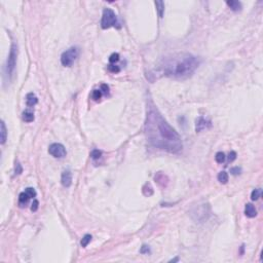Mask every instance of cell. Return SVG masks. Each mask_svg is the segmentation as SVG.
Instances as JSON below:
<instances>
[{
	"instance_id": "obj_1",
	"label": "cell",
	"mask_w": 263,
	"mask_h": 263,
	"mask_svg": "<svg viewBox=\"0 0 263 263\" xmlns=\"http://www.w3.org/2000/svg\"><path fill=\"white\" fill-rule=\"evenodd\" d=\"M144 129L148 143L152 147L170 153H178L182 150L180 135L154 107H150L147 111Z\"/></svg>"
},
{
	"instance_id": "obj_2",
	"label": "cell",
	"mask_w": 263,
	"mask_h": 263,
	"mask_svg": "<svg viewBox=\"0 0 263 263\" xmlns=\"http://www.w3.org/2000/svg\"><path fill=\"white\" fill-rule=\"evenodd\" d=\"M199 65L195 56L188 53H179L167 57L160 65L161 72L168 77L186 79L190 77Z\"/></svg>"
},
{
	"instance_id": "obj_3",
	"label": "cell",
	"mask_w": 263,
	"mask_h": 263,
	"mask_svg": "<svg viewBox=\"0 0 263 263\" xmlns=\"http://www.w3.org/2000/svg\"><path fill=\"white\" fill-rule=\"evenodd\" d=\"M18 53H19V48L18 44L16 42H12V46H10L9 55L6 60L5 64V75L7 77H12V74L14 72V69L17 66V59H18Z\"/></svg>"
},
{
	"instance_id": "obj_4",
	"label": "cell",
	"mask_w": 263,
	"mask_h": 263,
	"mask_svg": "<svg viewBox=\"0 0 263 263\" xmlns=\"http://www.w3.org/2000/svg\"><path fill=\"white\" fill-rule=\"evenodd\" d=\"M101 27L103 29H108L110 27H117L119 28V23H118L117 17L115 12L110 8H105L103 10L102 20H101Z\"/></svg>"
},
{
	"instance_id": "obj_5",
	"label": "cell",
	"mask_w": 263,
	"mask_h": 263,
	"mask_svg": "<svg viewBox=\"0 0 263 263\" xmlns=\"http://www.w3.org/2000/svg\"><path fill=\"white\" fill-rule=\"evenodd\" d=\"M79 56V48L76 46H72L69 49L64 51L61 56V63L65 67H71Z\"/></svg>"
},
{
	"instance_id": "obj_6",
	"label": "cell",
	"mask_w": 263,
	"mask_h": 263,
	"mask_svg": "<svg viewBox=\"0 0 263 263\" xmlns=\"http://www.w3.org/2000/svg\"><path fill=\"white\" fill-rule=\"evenodd\" d=\"M48 153L51 156L56 157V158H63V157L66 156L67 151L64 145L60 143H53L48 147Z\"/></svg>"
},
{
	"instance_id": "obj_7",
	"label": "cell",
	"mask_w": 263,
	"mask_h": 263,
	"mask_svg": "<svg viewBox=\"0 0 263 263\" xmlns=\"http://www.w3.org/2000/svg\"><path fill=\"white\" fill-rule=\"evenodd\" d=\"M211 126H212L211 120L206 119V118L202 117V116H199L197 119V122H195V131H197V133H199V132L204 130H208Z\"/></svg>"
},
{
	"instance_id": "obj_8",
	"label": "cell",
	"mask_w": 263,
	"mask_h": 263,
	"mask_svg": "<svg viewBox=\"0 0 263 263\" xmlns=\"http://www.w3.org/2000/svg\"><path fill=\"white\" fill-rule=\"evenodd\" d=\"M61 182L64 187H70L72 184V173L70 171H64L61 176Z\"/></svg>"
},
{
	"instance_id": "obj_9",
	"label": "cell",
	"mask_w": 263,
	"mask_h": 263,
	"mask_svg": "<svg viewBox=\"0 0 263 263\" xmlns=\"http://www.w3.org/2000/svg\"><path fill=\"white\" fill-rule=\"evenodd\" d=\"M245 214L249 218H254L257 216V211L252 204H247L245 207Z\"/></svg>"
},
{
	"instance_id": "obj_10",
	"label": "cell",
	"mask_w": 263,
	"mask_h": 263,
	"mask_svg": "<svg viewBox=\"0 0 263 263\" xmlns=\"http://www.w3.org/2000/svg\"><path fill=\"white\" fill-rule=\"evenodd\" d=\"M37 103H38V99L37 97L35 96V94H33V92L27 94V96H26V104H27V106L33 107L35 106Z\"/></svg>"
},
{
	"instance_id": "obj_11",
	"label": "cell",
	"mask_w": 263,
	"mask_h": 263,
	"mask_svg": "<svg viewBox=\"0 0 263 263\" xmlns=\"http://www.w3.org/2000/svg\"><path fill=\"white\" fill-rule=\"evenodd\" d=\"M226 4H227V5L231 8V10H233V12H238V10H241V7H243V5H241V2L240 1H236V0H230V1H227V2H226Z\"/></svg>"
},
{
	"instance_id": "obj_12",
	"label": "cell",
	"mask_w": 263,
	"mask_h": 263,
	"mask_svg": "<svg viewBox=\"0 0 263 263\" xmlns=\"http://www.w3.org/2000/svg\"><path fill=\"white\" fill-rule=\"evenodd\" d=\"M6 138H7V131H6L5 122L2 120V121H1V129H0V142H1V144L5 143Z\"/></svg>"
},
{
	"instance_id": "obj_13",
	"label": "cell",
	"mask_w": 263,
	"mask_h": 263,
	"mask_svg": "<svg viewBox=\"0 0 263 263\" xmlns=\"http://www.w3.org/2000/svg\"><path fill=\"white\" fill-rule=\"evenodd\" d=\"M29 199H30V197L25 192V191L21 193L20 197H19V204H20V207H22V208L23 207H26L25 204H28Z\"/></svg>"
},
{
	"instance_id": "obj_14",
	"label": "cell",
	"mask_w": 263,
	"mask_h": 263,
	"mask_svg": "<svg viewBox=\"0 0 263 263\" xmlns=\"http://www.w3.org/2000/svg\"><path fill=\"white\" fill-rule=\"evenodd\" d=\"M155 5H156V10L158 12L159 18H163V12H165V3L163 1H155Z\"/></svg>"
},
{
	"instance_id": "obj_15",
	"label": "cell",
	"mask_w": 263,
	"mask_h": 263,
	"mask_svg": "<svg viewBox=\"0 0 263 263\" xmlns=\"http://www.w3.org/2000/svg\"><path fill=\"white\" fill-rule=\"evenodd\" d=\"M218 181L221 184H226L228 182V174L225 171L220 172L218 175Z\"/></svg>"
},
{
	"instance_id": "obj_16",
	"label": "cell",
	"mask_w": 263,
	"mask_h": 263,
	"mask_svg": "<svg viewBox=\"0 0 263 263\" xmlns=\"http://www.w3.org/2000/svg\"><path fill=\"white\" fill-rule=\"evenodd\" d=\"M23 120L26 122H32L34 120V114L30 111H25L23 113Z\"/></svg>"
},
{
	"instance_id": "obj_17",
	"label": "cell",
	"mask_w": 263,
	"mask_h": 263,
	"mask_svg": "<svg viewBox=\"0 0 263 263\" xmlns=\"http://www.w3.org/2000/svg\"><path fill=\"white\" fill-rule=\"evenodd\" d=\"M261 194H262V190H261V188L254 189V190L252 191V193H251V198H252V200H257V199H259V198L261 197Z\"/></svg>"
},
{
	"instance_id": "obj_18",
	"label": "cell",
	"mask_w": 263,
	"mask_h": 263,
	"mask_svg": "<svg viewBox=\"0 0 263 263\" xmlns=\"http://www.w3.org/2000/svg\"><path fill=\"white\" fill-rule=\"evenodd\" d=\"M90 241H92V236L90 234H85V236L82 238V240H81L80 241V245L82 248H85L88 245V243H90Z\"/></svg>"
},
{
	"instance_id": "obj_19",
	"label": "cell",
	"mask_w": 263,
	"mask_h": 263,
	"mask_svg": "<svg viewBox=\"0 0 263 263\" xmlns=\"http://www.w3.org/2000/svg\"><path fill=\"white\" fill-rule=\"evenodd\" d=\"M92 100L95 101H99L101 98H102V92L101 90H94L92 92Z\"/></svg>"
},
{
	"instance_id": "obj_20",
	"label": "cell",
	"mask_w": 263,
	"mask_h": 263,
	"mask_svg": "<svg viewBox=\"0 0 263 263\" xmlns=\"http://www.w3.org/2000/svg\"><path fill=\"white\" fill-rule=\"evenodd\" d=\"M101 156H102V151L99 149H94L90 152V157H92V159H99Z\"/></svg>"
},
{
	"instance_id": "obj_21",
	"label": "cell",
	"mask_w": 263,
	"mask_h": 263,
	"mask_svg": "<svg viewBox=\"0 0 263 263\" xmlns=\"http://www.w3.org/2000/svg\"><path fill=\"white\" fill-rule=\"evenodd\" d=\"M215 159H216V161L218 163H224V160H225V154H224L223 152H217L216 155H215Z\"/></svg>"
},
{
	"instance_id": "obj_22",
	"label": "cell",
	"mask_w": 263,
	"mask_h": 263,
	"mask_svg": "<svg viewBox=\"0 0 263 263\" xmlns=\"http://www.w3.org/2000/svg\"><path fill=\"white\" fill-rule=\"evenodd\" d=\"M25 192L27 193L28 195L30 197V198H33L36 197V191L34 188H32V187H28V188H26Z\"/></svg>"
},
{
	"instance_id": "obj_23",
	"label": "cell",
	"mask_w": 263,
	"mask_h": 263,
	"mask_svg": "<svg viewBox=\"0 0 263 263\" xmlns=\"http://www.w3.org/2000/svg\"><path fill=\"white\" fill-rule=\"evenodd\" d=\"M117 61H119V55H118L117 53H112V55L110 56V58H109V62L111 64H114L115 62H117Z\"/></svg>"
},
{
	"instance_id": "obj_24",
	"label": "cell",
	"mask_w": 263,
	"mask_h": 263,
	"mask_svg": "<svg viewBox=\"0 0 263 263\" xmlns=\"http://www.w3.org/2000/svg\"><path fill=\"white\" fill-rule=\"evenodd\" d=\"M108 70L112 73H118L120 71V68L118 66H116V65L110 64V65H108Z\"/></svg>"
},
{
	"instance_id": "obj_25",
	"label": "cell",
	"mask_w": 263,
	"mask_h": 263,
	"mask_svg": "<svg viewBox=\"0 0 263 263\" xmlns=\"http://www.w3.org/2000/svg\"><path fill=\"white\" fill-rule=\"evenodd\" d=\"M230 173H231L232 175H234V176L240 175V174L241 173V168H240V167L231 168V169H230Z\"/></svg>"
},
{
	"instance_id": "obj_26",
	"label": "cell",
	"mask_w": 263,
	"mask_h": 263,
	"mask_svg": "<svg viewBox=\"0 0 263 263\" xmlns=\"http://www.w3.org/2000/svg\"><path fill=\"white\" fill-rule=\"evenodd\" d=\"M22 172H23V168H22V165H21V163H17L16 167H14V174H16V175H20Z\"/></svg>"
},
{
	"instance_id": "obj_27",
	"label": "cell",
	"mask_w": 263,
	"mask_h": 263,
	"mask_svg": "<svg viewBox=\"0 0 263 263\" xmlns=\"http://www.w3.org/2000/svg\"><path fill=\"white\" fill-rule=\"evenodd\" d=\"M38 207H39V202L37 199H34L31 204V211L32 212H36L38 210Z\"/></svg>"
},
{
	"instance_id": "obj_28",
	"label": "cell",
	"mask_w": 263,
	"mask_h": 263,
	"mask_svg": "<svg viewBox=\"0 0 263 263\" xmlns=\"http://www.w3.org/2000/svg\"><path fill=\"white\" fill-rule=\"evenodd\" d=\"M236 159V151H230L229 154H228V161L229 163H232L233 160Z\"/></svg>"
},
{
	"instance_id": "obj_29",
	"label": "cell",
	"mask_w": 263,
	"mask_h": 263,
	"mask_svg": "<svg viewBox=\"0 0 263 263\" xmlns=\"http://www.w3.org/2000/svg\"><path fill=\"white\" fill-rule=\"evenodd\" d=\"M140 252H141L142 254H148V253H150V249H149V247H148V246L143 245V246H142V248H141V250H140Z\"/></svg>"
},
{
	"instance_id": "obj_30",
	"label": "cell",
	"mask_w": 263,
	"mask_h": 263,
	"mask_svg": "<svg viewBox=\"0 0 263 263\" xmlns=\"http://www.w3.org/2000/svg\"><path fill=\"white\" fill-rule=\"evenodd\" d=\"M101 92H104V94H109V87L107 85H101Z\"/></svg>"
},
{
	"instance_id": "obj_31",
	"label": "cell",
	"mask_w": 263,
	"mask_h": 263,
	"mask_svg": "<svg viewBox=\"0 0 263 263\" xmlns=\"http://www.w3.org/2000/svg\"><path fill=\"white\" fill-rule=\"evenodd\" d=\"M243 247H245V246H241V254H243Z\"/></svg>"
}]
</instances>
